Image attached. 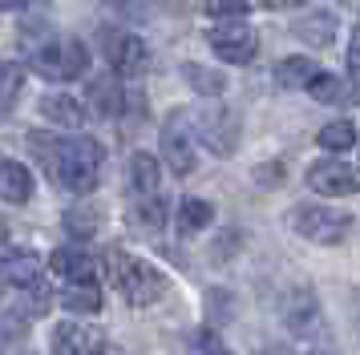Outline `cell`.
Segmentation results:
<instances>
[{"label":"cell","instance_id":"e0dca14e","mask_svg":"<svg viewBox=\"0 0 360 355\" xmlns=\"http://www.w3.org/2000/svg\"><path fill=\"white\" fill-rule=\"evenodd\" d=\"M65 311H77V315H98L101 311V290L98 283H73V287L61 295Z\"/></svg>","mask_w":360,"mask_h":355},{"label":"cell","instance_id":"d4e9b609","mask_svg":"<svg viewBox=\"0 0 360 355\" xmlns=\"http://www.w3.org/2000/svg\"><path fill=\"white\" fill-rule=\"evenodd\" d=\"M65 226L77 234V239H85V234H94V230H98V210H94V206L69 210V214H65Z\"/></svg>","mask_w":360,"mask_h":355},{"label":"cell","instance_id":"2e32d148","mask_svg":"<svg viewBox=\"0 0 360 355\" xmlns=\"http://www.w3.org/2000/svg\"><path fill=\"white\" fill-rule=\"evenodd\" d=\"M41 113H45L49 121H57V126H69V129L82 126V105H77L73 97H65V93H49L45 101H41Z\"/></svg>","mask_w":360,"mask_h":355},{"label":"cell","instance_id":"3957f363","mask_svg":"<svg viewBox=\"0 0 360 355\" xmlns=\"http://www.w3.org/2000/svg\"><path fill=\"white\" fill-rule=\"evenodd\" d=\"M33 65H37V73L49 81H77L89 69V48L69 36V41H57V45L41 48Z\"/></svg>","mask_w":360,"mask_h":355},{"label":"cell","instance_id":"ba28073f","mask_svg":"<svg viewBox=\"0 0 360 355\" xmlns=\"http://www.w3.org/2000/svg\"><path fill=\"white\" fill-rule=\"evenodd\" d=\"M49 347L53 355H101L105 339L85 323H57L49 335Z\"/></svg>","mask_w":360,"mask_h":355},{"label":"cell","instance_id":"7a4b0ae2","mask_svg":"<svg viewBox=\"0 0 360 355\" xmlns=\"http://www.w3.org/2000/svg\"><path fill=\"white\" fill-rule=\"evenodd\" d=\"M110 267H114V283L122 290V299L134 307H150L158 295H162V274L154 271L150 262L142 258H130V255H114L110 258Z\"/></svg>","mask_w":360,"mask_h":355},{"label":"cell","instance_id":"9c48e42d","mask_svg":"<svg viewBox=\"0 0 360 355\" xmlns=\"http://www.w3.org/2000/svg\"><path fill=\"white\" fill-rule=\"evenodd\" d=\"M105 57H110V65L117 69V77H138V73L146 69V45H142L138 36H130V32L110 36Z\"/></svg>","mask_w":360,"mask_h":355},{"label":"cell","instance_id":"44dd1931","mask_svg":"<svg viewBox=\"0 0 360 355\" xmlns=\"http://www.w3.org/2000/svg\"><path fill=\"white\" fill-rule=\"evenodd\" d=\"M316 142L324 145V149H352L356 145V126L352 121H332V126H324L320 133H316Z\"/></svg>","mask_w":360,"mask_h":355},{"label":"cell","instance_id":"9a60e30c","mask_svg":"<svg viewBox=\"0 0 360 355\" xmlns=\"http://www.w3.org/2000/svg\"><path fill=\"white\" fill-rule=\"evenodd\" d=\"M295 36H300V41H308V45H332V41H336V16H332V13L308 16V20H300V25H295Z\"/></svg>","mask_w":360,"mask_h":355},{"label":"cell","instance_id":"603a6c76","mask_svg":"<svg viewBox=\"0 0 360 355\" xmlns=\"http://www.w3.org/2000/svg\"><path fill=\"white\" fill-rule=\"evenodd\" d=\"M207 126H211V129H202V138L211 142L214 154H227V149H235V142H231V138H223V129H235V117H231V113H214Z\"/></svg>","mask_w":360,"mask_h":355},{"label":"cell","instance_id":"1f68e13d","mask_svg":"<svg viewBox=\"0 0 360 355\" xmlns=\"http://www.w3.org/2000/svg\"><path fill=\"white\" fill-rule=\"evenodd\" d=\"M263 355H288V347H267Z\"/></svg>","mask_w":360,"mask_h":355},{"label":"cell","instance_id":"ffe728a7","mask_svg":"<svg viewBox=\"0 0 360 355\" xmlns=\"http://www.w3.org/2000/svg\"><path fill=\"white\" fill-rule=\"evenodd\" d=\"M211 218H214L211 202H202V198H186L182 210H179V230L182 234H195V230H202Z\"/></svg>","mask_w":360,"mask_h":355},{"label":"cell","instance_id":"5b68a950","mask_svg":"<svg viewBox=\"0 0 360 355\" xmlns=\"http://www.w3.org/2000/svg\"><path fill=\"white\" fill-rule=\"evenodd\" d=\"M162 158L170 161V170L186 178L195 170V129L186 126V113H174L162 129Z\"/></svg>","mask_w":360,"mask_h":355},{"label":"cell","instance_id":"d6986e66","mask_svg":"<svg viewBox=\"0 0 360 355\" xmlns=\"http://www.w3.org/2000/svg\"><path fill=\"white\" fill-rule=\"evenodd\" d=\"M20 89H25V69L17 61H4L0 65V117L17 105Z\"/></svg>","mask_w":360,"mask_h":355},{"label":"cell","instance_id":"f1b7e54d","mask_svg":"<svg viewBox=\"0 0 360 355\" xmlns=\"http://www.w3.org/2000/svg\"><path fill=\"white\" fill-rule=\"evenodd\" d=\"M247 8H251V0H207L211 16H243Z\"/></svg>","mask_w":360,"mask_h":355},{"label":"cell","instance_id":"6da1fadb","mask_svg":"<svg viewBox=\"0 0 360 355\" xmlns=\"http://www.w3.org/2000/svg\"><path fill=\"white\" fill-rule=\"evenodd\" d=\"M37 154L45 158V166L53 170V178L73 194H89L98 186L101 170V145L94 138H73V142H53V138H29Z\"/></svg>","mask_w":360,"mask_h":355},{"label":"cell","instance_id":"5bb4252c","mask_svg":"<svg viewBox=\"0 0 360 355\" xmlns=\"http://www.w3.org/2000/svg\"><path fill=\"white\" fill-rule=\"evenodd\" d=\"M130 186L138 198H158L162 174H158V161L150 158V154H134L130 158Z\"/></svg>","mask_w":360,"mask_h":355},{"label":"cell","instance_id":"484cf974","mask_svg":"<svg viewBox=\"0 0 360 355\" xmlns=\"http://www.w3.org/2000/svg\"><path fill=\"white\" fill-rule=\"evenodd\" d=\"M191 355H231V351L211 327H202V331H195V339H191Z\"/></svg>","mask_w":360,"mask_h":355},{"label":"cell","instance_id":"8fae6325","mask_svg":"<svg viewBox=\"0 0 360 355\" xmlns=\"http://www.w3.org/2000/svg\"><path fill=\"white\" fill-rule=\"evenodd\" d=\"M0 283H8V287H25V290H41V267H37V255H25V250L4 255L0 258Z\"/></svg>","mask_w":360,"mask_h":355},{"label":"cell","instance_id":"d6a6232c","mask_svg":"<svg viewBox=\"0 0 360 355\" xmlns=\"http://www.w3.org/2000/svg\"><path fill=\"white\" fill-rule=\"evenodd\" d=\"M311 355H328V351H311Z\"/></svg>","mask_w":360,"mask_h":355},{"label":"cell","instance_id":"4fadbf2b","mask_svg":"<svg viewBox=\"0 0 360 355\" xmlns=\"http://www.w3.org/2000/svg\"><path fill=\"white\" fill-rule=\"evenodd\" d=\"M0 198L4 202H29L33 198V174L20 161H0Z\"/></svg>","mask_w":360,"mask_h":355},{"label":"cell","instance_id":"52a82bcc","mask_svg":"<svg viewBox=\"0 0 360 355\" xmlns=\"http://www.w3.org/2000/svg\"><path fill=\"white\" fill-rule=\"evenodd\" d=\"M211 48L231 65H247L259 48V36L247 25H219V29H211Z\"/></svg>","mask_w":360,"mask_h":355},{"label":"cell","instance_id":"f546056e","mask_svg":"<svg viewBox=\"0 0 360 355\" xmlns=\"http://www.w3.org/2000/svg\"><path fill=\"white\" fill-rule=\"evenodd\" d=\"M267 8H295V4H304V0H263Z\"/></svg>","mask_w":360,"mask_h":355},{"label":"cell","instance_id":"cb8c5ba5","mask_svg":"<svg viewBox=\"0 0 360 355\" xmlns=\"http://www.w3.org/2000/svg\"><path fill=\"white\" fill-rule=\"evenodd\" d=\"M311 323H316V303H311L308 290H300L295 295V307H288V327L292 331H308Z\"/></svg>","mask_w":360,"mask_h":355},{"label":"cell","instance_id":"8992f818","mask_svg":"<svg viewBox=\"0 0 360 355\" xmlns=\"http://www.w3.org/2000/svg\"><path fill=\"white\" fill-rule=\"evenodd\" d=\"M308 186L324 198H344L360 190V170L348 161H316L308 170Z\"/></svg>","mask_w":360,"mask_h":355},{"label":"cell","instance_id":"277c9868","mask_svg":"<svg viewBox=\"0 0 360 355\" xmlns=\"http://www.w3.org/2000/svg\"><path fill=\"white\" fill-rule=\"evenodd\" d=\"M292 226L311 242H344L348 230H352V218L344 210H332V206H300L292 214Z\"/></svg>","mask_w":360,"mask_h":355},{"label":"cell","instance_id":"30bf717a","mask_svg":"<svg viewBox=\"0 0 360 355\" xmlns=\"http://www.w3.org/2000/svg\"><path fill=\"white\" fill-rule=\"evenodd\" d=\"M49 267L61 279H69V283H98V262L85 255L82 246H61V250H53Z\"/></svg>","mask_w":360,"mask_h":355},{"label":"cell","instance_id":"ac0fdd59","mask_svg":"<svg viewBox=\"0 0 360 355\" xmlns=\"http://www.w3.org/2000/svg\"><path fill=\"white\" fill-rule=\"evenodd\" d=\"M320 69L308 61V57H283L276 69V81L283 85V89H295V85H311V77H316Z\"/></svg>","mask_w":360,"mask_h":355},{"label":"cell","instance_id":"7402d4cb","mask_svg":"<svg viewBox=\"0 0 360 355\" xmlns=\"http://www.w3.org/2000/svg\"><path fill=\"white\" fill-rule=\"evenodd\" d=\"M308 93L316 97V101H324V105H340V101H352V97L344 93V85L332 73H316L308 85Z\"/></svg>","mask_w":360,"mask_h":355},{"label":"cell","instance_id":"7c38bea8","mask_svg":"<svg viewBox=\"0 0 360 355\" xmlns=\"http://www.w3.org/2000/svg\"><path fill=\"white\" fill-rule=\"evenodd\" d=\"M85 97H89V109L98 113V117H117V113L126 109V93H122V81L117 77H98Z\"/></svg>","mask_w":360,"mask_h":355},{"label":"cell","instance_id":"83f0119b","mask_svg":"<svg viewBox=\"0 0 360 355\" xmlns=\"http://www.w3.org/2000/svg\"><path fill=\"white\" fill-rule=\"evenodd\" d=\"M348 81H352V101H360V32L348 45Z\"/></svg>","mask_w":360,"mask_h":355},{"label":"cell","instance_id":"4316f807","mask_svg":"<svg viewBox=\"0 0 360 355\" xmlns=\"http://www.w3.org/2000/svg\"><path fill=\"white\" fill-rule=\"evenodd\" d=\"M186 77H191V85H198V89H202V93L207 97H219L223 93V77H211V73H202V69H186Z\"/></svg>","mask_w":360,"mask_h":355},{"label":"cell","instance_id":"4dcf8cb0","mask_svg":"<svg viewBox=\"0 0 360 355\" xmlns=\"http://www.w3.org/2000/svg\"><path fill=\"white\" fill-rule=\"evenodd\" d=\"M25 0H0V13H13V8H20Z\"/></svg>","mask_w":360,"mask_h":355}]
</instances>
